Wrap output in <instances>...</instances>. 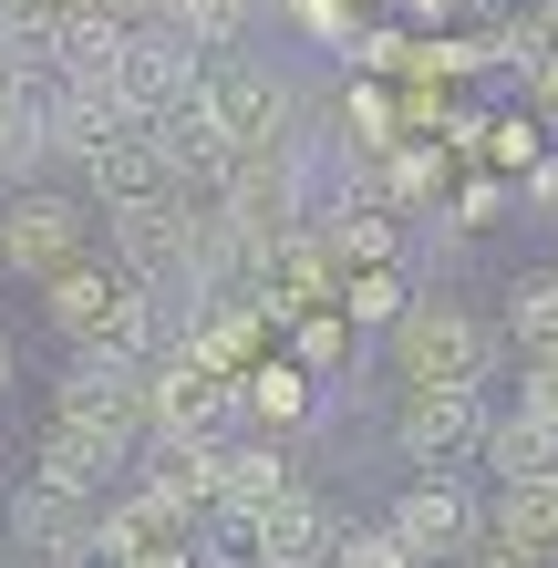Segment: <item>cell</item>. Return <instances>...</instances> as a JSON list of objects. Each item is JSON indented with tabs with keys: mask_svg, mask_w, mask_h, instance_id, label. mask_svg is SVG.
<instances>
[{
	"mask_svg": "<svg viewBox=\"0 0 558 568\" xmlns=\"http://www.w3.org/2000/svg\"><path fill=\"white\" fill-rule=\"evenodd\" d=\"M207 114H217V135L227 155H290L311 135V104H301V83L270 73V62H248V52H207Z\"/></svg>",
	"mask_w": 558,
	"mask_h": 568,
	"instance_id": "cell-1",
	"label": "cell"
},
{
	"mask_svg": "<svg viewBox=\"0 0 558 568\" xmlns=\"http://www.w3.org/2000/svg\"><path fill=\"white\" fill-rule=\"evenodd\" d=\"M383 342H393L404 383H486V362H497V331L476 311H455V300H404L383 321Z\"/></svg>",
	"mask_w": 558,
	"mask_h": 568,
	"instance_id": "cell-2",
	"label": "cell"
},
{
	"mask_svg": "<svg viewBox=\"0 0 558 568\" xmlns=\"http://www.w3.org/2000/svg\"><path fill=\"white\" fill-rule=\"evenodd\" d=\"M239 424V373H207L186 352L145 362V445H227Z\"/></svg>",
	"mask_w": 558,
	"mask_h": 568,
	"instance_id": "cell-3",
	"label": "cell"
},
{
	"mask_svg": "<svg viewBox=\"0 0 558 568\" xmlns=\"http://www.w3.org/2000/svg\"><path fill=\"white\" fill-rule=\"evenodd\" d=\"M83 248H93V207H83L73 186H21L11 207H0V270H21V280H62Z\"/></svg>",
	"mask_w": 558,
	"mask_h": 568,
	"instance_id": "cell-4",
	"label": "cell"
},
{
	"mask_svg": "<svg viewBox=\"0 0 558 568\" xmlns=\"http://www.w3.org/2000/svg\"><path fill=\"white\" fill-rule=\"evenodd\" d=\"M104 83H114V104L135 114V124H155L166 104H186V93L207 83V52L176 42L166 21H124V42H114V73H104Z\"/></svg>",
	"mask_w": 558,
	"mask_h": 568,
	"instance_id": "cell-5",
	"label": "cell"
},
{
	"mask_svg": "<svg viewBox=\"0 0 558 568\" xmlns=\"http://www.w3.org/2000/svg\"><path fill=\"white\" fill-rule=\"evenodd\" d=\"M73 176H83V207H166L176 196V165H166V145L145 135V124H114L104 145H83L73 155Z\"/></svg>",
	"mask_w": 558,
	"mask_h": 568,
	"instance_id": "cell-6",
	"label": "cell"
},
{
	"mask_svg": "<svg viewBox=\"0 0 558 568\" xmlns=\"http://www.w3.org/2000/svg\"><path fill=\"white\" fill-rule=\"evenodd\" d=\"M404 455L414 465H445V455H466V445H486V393L476 383H414L404 393Z\"/></svg>",
	"mask_w": 558,
	"mask_h": 568,
	"instance_id": "cell-7",
	"label": "cell"
},
{
	"mask_svg": "<svg viewBox=\"0 0 558 568\" xmlns=\"http://www.w3.org/2000/svg\"><path fill=\"white\" fill-rule=\"evenodd\" d=\"M52 165V135H42V93L21 83V62L0 52V186H31Z\"/></svg>",
	"mask_w": 558,
	"mask_h": 568,
	"instance_id": "cell-8",
	"label": "cell"
},
{
	"mask_svg": "<svg viewBox=\"0 0 558 568\" xmlns=\"http://www.w3.org/2000/svg\"><path fill=\"white\" fill-rule=\"evenodd\" d=\"M280 486H290V445H217V507L227 517H258Z\"/></svg>",
	"mask_w": 558,
	"mask_h": 568,
	"instance_id": "cell-9",
	"label": "cell"
},
{
	"mask_svg": "<svg viewBox=\"0 0 558 568\" xmlns=\"http://www.w3.org/2000/svg\"><path fill=\"white\" fill-rule=\"evenodd\" d=\"M311 227H321V248H332V258H363V270H373V258H393V207H383V196H352V186H342Z\"/></svg>",
	"mask_w": 558,
	"mask_h": 568,
	"instance_id": "cell-10",
	"label": "cell"
},
{
	"mask_svg": "<svg viewBox=\"0 0 558 568\" xmlns=\"http://www.w3.org/2000/svg\"><path fill=\"white\" fill-rule=\"evenodd\" d=\"M466 527H476V507L455 486H414L404 507H393V538H404L414 558H435V548H466Z\"/></svg>",
	"mask_w": 558,
	"mask_h": 568,
	"instance_id": "cell-11",
	"label": "cell"
},
{
	"mask_svg": "<svg viewBox=\"0 0 558 568\" xmlns=\"http://www.w3.org/2000/svg\"><path fill=\"white\" fill-rule=\"evenodd\" d=\"M497 538H507V548H558V476H507Z\"/></svg>",
	"mask_w": 558,
	"mask_h": 568,
	"instance_id": "cell-12",
	"label": "cell"
},
{
	"mask_svg": "<svg viewBox=\"0 0 558 568\" xmlns=\"http://www.w3.org/2000/svg\"><path fill=\"white\" fill-rule=\"evenodd\" d=\"M301 404H311V373H301V362H248V373H239V414H258V424H301Z\"/></svg>",
	"mask_w": 558,
	"mask_h": 568,
	"instance_id": "cell-13",
	"label": "cell"
},
{
	"mask_svg": "<svg viewBox=\"0 0 558 568\" xmlns=\"http://www.w3.org/2000/svg\"><path fill=\"white\" fill-rule=\"evenodd\" d=\"M248 11H258V0H166V11H155V21H166L176 42H196V52H239Z\"/></svg>",
	"mask_w": 558,
	"mask_h": 568,
	"instance_id": "cell-14",
	"label": "cell"
},
{
	"mask_svg": "<svg viewBox=\"0 0 558 568\" xmlns=\"http://www.w3.org/2000/svg\"><path fill=\"white\" fill-rule=\"evenodd\" d=\"M486 455H497V476H558V424L507 414V424H486Z\"/></svg>",
	"mask_w": 558,
	"mask_h": 568,
	"instance_id": "cell-15",
	"label": "cell"
},
{
	"mask_svg": "<svg viewBox=\"0 0 558 568\" xmlns=\"http://www.w3.org/2000/svg\"><path fill=\"white\" fill-rule=\"evenodd\" d=\"M507 331H517V352H558V270L507 290Z\"/></svg>",
	"mask_w": 558,
	"mask_h": 568,
	"instance_id": "cell-16",
	"label": "cell"
},
{
	"mask_svg": "<svg viewBox=\"0 0 558 568\" xmlns=\"http://www.w3.org/2000/svg\"><path fill=\"white\" fill-rule=\"evenodd\" d=\"M393 311H404V280H393V270H383V258H373V270H363V280H352V290H342V321H373V331H383Z\"/></svg>",
	"mask_w": 558,
	"mask_h": 568,
	"instance_id": "cell-17",
	"label": "cell"
},
{
	"mask_svg": "<svg viewBox=\"0 0 558 568\" xmlns=\"http://www.w3.org/2000/svg\"><path fill=\"white\" fill-rule=\"evenodd\" d=\"M517 414L558 424V352H528V383H517Z\"/></svg>",
	"mask_w": 558,
	"mask_h": 568,
	"instance_id": "cell-18",
	"label": "cell"
},
{
	"mask_svg": "<svg viewBox=\"0 0 558 568\" xmlns=\"http://www.w3.org/2000/svg\"><path fill=\"white\" fill-rule=\"evenodd\" d=\"M342 331H352V321H311V331H301V373H332V362H342Z\"/></svg>",
	"mask_w": 558,
	"mask_h": 568,
	"instance_id": "cell-19",
	"label": "cell"
},
{
	"mask_svg": "<svg viewBox=\"0 0 558 568\" xmlns=\"http://www.w3.org/2000/svg\"><path fill=\"white\" fill-rule=\"evenodd\" d=\"M83 11H104V21H155L166 0H83Z\"/></svg>",
	"mask_w": 558,
	"mask_h": 568,
	"instance_id": "cell-20",
	"label": "cell"
},
{
	"mask_svg": "<svg viewBox=\"0 0 558 568\" xmlns=\"http://www.w3.org/2000/svg\"><path fill=\"white\" fill-rule=\"evenodd\" d=\"M476 568H528V558H517V548H497V558H476Z\"/></svg>",
	"mask_w": 558,
	"mask_h": 568,
	"instance_id": "cell-21",
	"label": "cell"
},
{
	"mask_svg": "<svg viewBox=\"0 0 558 568\" xmlns=\"http://www.w3.org/2000/svg\"><path fill=\"white\" fill-rule=\"evenodd\" d=\"M0 393H11V342H0Z\"/></svg>",
	"mask_w": 558,
	"mask_h": 568,
	"instance_id": "cell-22",
	"label": "cell"
}]
</instances>
